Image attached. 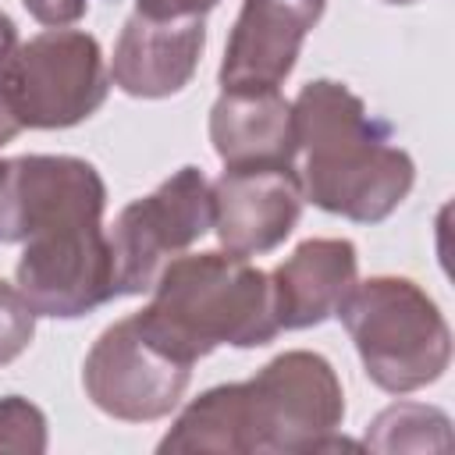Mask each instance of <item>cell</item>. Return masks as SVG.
<instances>
[{"instance_id":"cell-11","label":"cell","mask_w":455,"mask_h":455,"mask_svg":"<svg viewBox=\"0 0 455 455\" xmlns=\"http://www.w3.org/2000/svg\"><path fill=\"white\" fill-rule=\"evenodd\" d=\"M327 0H245L224 50V89H277Z\"/></svg>"},{"instance_id":"cell-14","label":"cell","mask_w":455,"mask_h":455,"mask_svg":"<svg viewBox=\"0 0 455 455\" xmlns=\"http://www.w3.org/2000/svg\"><path fill=\"white\" fill-rule=\"evenodd\" d=\"M210 139L224 167L291 164L299 153L291 103L277 89H224L210 110Z\"/></svg>"},{"instance_id":"cell-17","label":"cell","mask_w":455,"mask_h":455,"mask_svg":"<svg viewBox=\"0 0 455 455\" xmlns=\"http://www.w3.org/2000/svg\"><path fill=\"white\" fill-rule=\"evenodd\" d=\"M36 338V309L25 302L18 284L0 281V366L18 359Z\"/></svg>"},{"instance_id":"cell-16","label":"cell","mask_w":455,"mask_h":455,"mask_svg":"<svg viewBox=\"0 0 455 455\" xmlns=\"http://www.w3.org/2000/svg\"><path fill=\"white\" fill-rule=\"evenodd\" d=\"M0 451H46V416L21 395L0 398Z\"/></svg>"},{"instance_id":"cell-2","label":"cell","mask_w":455,"mask_h":455,"mask_svg":"<svg viewBox=\"0 0 455 455\" xmlns=\"http://www.w3.org/2000/svg\"><path fill=\"white\" fill-rule=\"evenodd\" d=\"M295 142L306 149L302 192L327 213L377 224L412 188L416 167L384 121L341 82H309L291 103Z\"/></svg>"},{"instance_id":"cell-15","label":"cell","mask_w":455,"mask_h":455,"mask_svg":"<svg viewBox=\"0 0 455 455\" xmlns=\"http://www.w3.org/2000/svg\"><path fill=\"white\" fill-rule=\"evenodd\" d=\"M448 416L434 405L398 402L384 409L366 434V448L373 451H448L451 430Z\"/></svg>"},{"instance_id":"cell-12","label":"cell","mask_w":455,"mask_h":455,"mask_svg":"<svg viewBox=\"0 0 455 455\" xmlns=\"http://www.w3.org/2000/svg\"><path fill=\"white\" fill-rule=\"evenodd\" d=\"M203 46H206L203 18L156 21V18L132 14L117 36L110 78L121 92L142 96V100L181 92L199 68Z\"/></svg>"},{"instance_id":"cell-5","label":"cell","mask_w":455,"mask_h":455,"mask_svg":"<svg viewBox=\"0 0 455 455\" xmlns=\"http://www.w3.org/2000/svg\"><path fill=\"white\" fill-rule=\"evenodd\" d=\"M107 89L100 43L78 28L39 32L0 75V92L21 128H71L103 107Z\"/></svg>"},{"instance_id":"cell-7","label":"cell","mask_w":455,"mask_h":455,"mask_svg":"<svg viewBox=\"0 0 455 455\" xmlns=\"http://www.w3.org/2000/svg\"><path fill=\"white\" fill-rule=\"evenodd\" d=\"M213 228V196L199 167H181L156 192L135 199L114 220L110 252L117 295H142L160 270Z\"/></svg>"},{"instance_id":"cell-20","label":"cell","mask_w":455,"mask_h":455,"mask_svg":"<svg viewBox=\"0 0 455 455\" xmlns=\"http://www.w3.org/2000/svg\"><path fill=\"white\" fill-rule=\"evenodd\" d=\"M14 50H18V28H14V21L0 11V75H4V68L11 64Z\"/></svg>"},{"instance_id":"cell-4","label":"cell","mask_w":455,"mask_h":455,"mask_svg":"<svg viewBox=\"0 0 455 455\" xmlns=\"http://www.w3.org/2000/svg\"><path fill=\"white\" fill-rule=\"evenodd\" d=\"M366 377L405 395L434 384L451 359V331L434 299L409 277L355 281L338 309Z\"/></svg>"},{"instance_id":"cell-22","label":"cell","mask_w":455,"mask_h":455,"mask_svg":"<svg viewBox=\"0 0 455 455\" xmlns=\"http://www.w3.org/2000/svg\"><path fill=\"white\" fill-rule=\"evenodd\" d=\"M384 4H412V0H384Z\"/></svg>"},{"instance_id":"cell-18","label":"cell","mask_w":455,"mask_h":455,"mask_svg":"<svg viewBox=\"0 0 455 455\" xmlns=\"http://www.w3.org/2000/svg\"><path fill=\"white\" fill-rule=\"evenodd\" d=\"M21 4L39 25H50V28L75 25L89 11V0H21Z\"/></svg>"},{"instance_id":"cell-10","label":"cell","mask_w":455,"mask_h":455,"mask_svg":"<svg viewBox=\"0 0 455 455\" xmlns=\"http://www.w3.org/2000/svg\"><path fill=\"white\" fill-rule=\"evenodd\" d=\"M103 206V178L78 156L32 153L0 160V242H25L32 231L64 213Z\"/></svg>"},{"instance_id":"cell-6","label":"cell","mask_w":455,"mask_h":455,"mask_svg":"<svg viewBox=\"0 0 455 455\" xmlns=\"http://www.w3.org/2000/svg\"><path fill=\"white\" fill-rule=\"evenodd\" d=\"M18 291L36 316H82L117 299L114 252L103 231V210L64 213L25 238L18 259Z\"/></svg>"},{"instance_id":"cell-1","label":"cell","mask_w":455,"mask_h":455,"mask_svg":"<svg viewBox=\"0 0 455 455\" xmlns=\"http://www.w3.org/2000/svg\"><path fill=\"white\" fill-rule=\"evenodd\" d=\"M345 395L316 352H284L242 384L199 395L160 441V451H323L338 441Z\"/></svg>"},{"instance_id":"cell-13","label":"cell","mask_w":455,"mask_h":455,"mask_svg":"<svg viewBox=\"0 0 455 455\" xmlns=\"http://www.w3.org/2000/svg\"><path fill=\"white\" fill-rule=\"evenodd\" d=\"M352 284H355V245L348 238L302 242L270 274V302L277 327L302 331L323 323L327 316H338Z\"/></svg>"},{"instance_id":"cell-9","label":"cell","mask_w":455,"mask_h":455,"mask_svg":"<svg viewBox=\"0 0 455 455\" xmlns=\"http://www.w3.org/2000/svg\"><path fill=\"white\" fill-rule=\"evenodd\" d=\"M213 231L235 256H263L277 249L302 213V178L291 164H249L224 167L210 185Z\"/></svg>"},{"instance_id":"cell-21","label":"cell","mask_w":455,"mask_h":455,"mask_svg":"<svg viewBox=\"0 0 455 455\" xmlns=\"http://www.w3.org/2000/svg\"><path fill=\"white\" fill-rule=\"evenodd\" d=\"M18 132H21V121L14 117V110L7 107V100H4V92H0V146H7Z\"/></svg>"},{"instance_id":"cell-19","label":"cell","mask_w":455,"mask_h":455,"mask_svg":"<svg viewBox=\"0 0 455 455\" xmlns=\"http://www.w3.org/2000/svg\"><path fill=\"white\" fill-rule=\"evenodd\" d=\"M220 0H135V14L156 18V21H174V18H203L210 7Z\"/></svg>"},{"instance_id":"cell-8","label":"cell","mask_w":455,"mask_h":455,"mask_svg":"<svg viewBox=\"0 0 455 455\" xmlns=\"http://www.w3.org/2000/svg\"><path fill=\"white\" fill-rule=\"evenodd\" d=\"M188 377L192 363H181L164 345H156L135 316L107 327L82 366V384L92 405L128 423L167 416L181 402Z\"/></svg>"},{"instance_id":"cell-3","label":"cell","mask_w":455,"mask_h":455,"mask_svg":"<svg viewBox=\"0 0 455 455\" xmlns=\"http://www.w3.org/2000/svg\"><path fill=\"white\" fill-rule=\"evenodd\" d=\"M135 320L181 363H196L217 345L256 348L281 331L270 277L235 252L174 256L153 284V302Z\"/></svg>"}]
</instances>
